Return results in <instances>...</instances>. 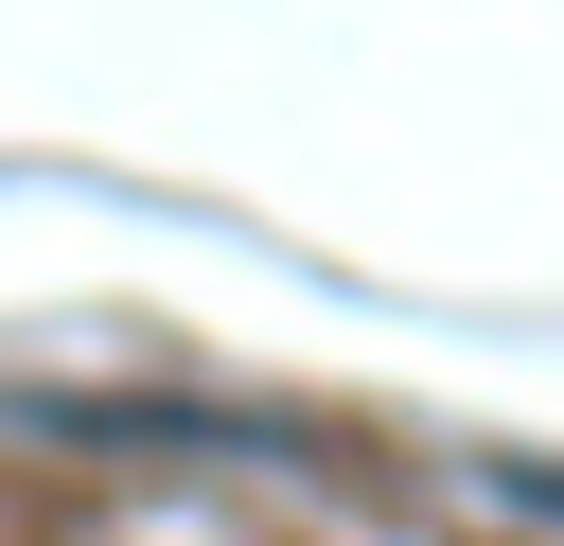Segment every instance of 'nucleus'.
Masks as SVG:
<instances>
[{
    "label": "nucleus",
    "mask_w": 564,
    "mask_h": 546,
    "mask_svg": "<svg viewBox=\"0 0 564 546\" xmlns=\"http://www.w3.org/2000/svg\"><path fill=\"white\" fill-rule=\"evenodd\" d=\"M494 493H511V511H546V528H564V458H494Z\"/></svg>",
    "instance_id": "obj_1"
}]
</instances>
